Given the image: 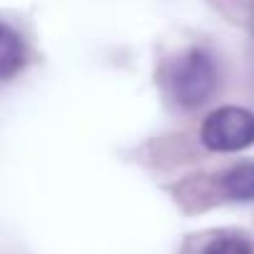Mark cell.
Segmentation results:
<instances>
[{"mask_svg":"<svg viewBox=\"0 0 254 254\" xmlns=\"http://www.w3.org/2000/svg\"><path fill=\"white\" fill-rule=\"evenodd\" d=\"M167 82L177 105L185 110H194L214 97L219 87V70L207 50L192 48L170 67Z\"/></svg>","mask_w":254,"mask_h":254,"instance_id":"1","label":"cell"},{"mask_svg":"<svg viewBox=\"0 0 254 254\" xmlns=\"http://www.w3.org/2000/svg\"><path fill=\"white\" fill-rule=\"evenodd\" d=\"M199 140L212 152H239L254 145V112L247 107L227 105L214 110L204 125Z\"/></svg>","mask_w":254,"mask_h":254,"instance_id":"2","label":"cell"},{"mask_svg":"<svg viewBox=\"0 0 254 254\" xmlns=\"http://www.w3.org/2000/svg\"><path fill=\"white\" fill-rule=\"evenodd\" d=\"M219 190L232 202H254V160L229 167L219 177Z\"/></svg>","mask_w":254,"mask_h":254,"instance_id":"3","label":"cell"},{"mask_svg":"<svg viewBox=\"0 0 254 254\" xmlns=\"http://www.w3.org/2000/svg\"><path fill=\"white\" fill-rule=\"evenodd\" d=\"M25 65V48L20 35L0 23V80H10Z\"/></svg>","mask_w":254,"mask_h":254,"instance_id":"4","label":"cell"},{"mask_svg":"<svg viewBox=\"0 0 254 254\" xmlns=\"http://www.w3.org/2000/svg\"><path fill=\"white\" fill-rule=\"evenodd\" d=\"M194 254H254V244L237 232H217L207 237Z\"/></svg>","mask_w":254,"mask_h":254,"instance_id":"5","label":"cell"}]
</instances>
